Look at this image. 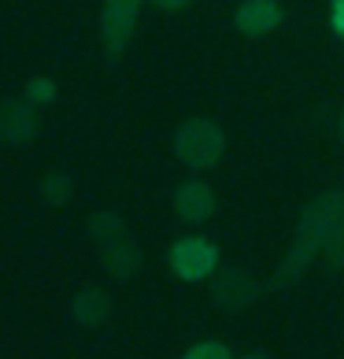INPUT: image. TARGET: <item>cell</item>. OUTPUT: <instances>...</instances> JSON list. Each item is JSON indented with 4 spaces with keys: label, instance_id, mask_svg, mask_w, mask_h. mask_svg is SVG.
<instances>
[{
    "label": "cell",
    "instance_id": "cell-1",
    "mask_svg": "<svg viewBox=\"0 0 344 359\" xmlns=\"http://www.w3.org/2000/svg\"><path fill=\"white\" fill-rule=\"evenodd\" d=\"M340 215H344V193L340 189L322 193L319 201L303 211V219L296 226V241H293V248H289V256L282 259V267H277L274 285L293 282V278L308 267L319 252H326V245H329V237H333V226H337Z\"/></svg>",
    "mask_w": 344,
    "mask_h": 359
},
{
    "label": "cell",
    "instance_id": "cell-2",
    "mask_svg": "<svg viewBox=\"0 0 344 359\" xmlns=\"http://www.w3.org/2000/svg\"><path fill=\"white\" fill-rule=\"evenodd\" d=\"M89 237L97 241L100 248V263L104 271L118 282H126V278L137 274V263H141V252H137V241L130 237L126 222L115 215V211H97V215L89 219Z\"/></svg>",
    "mask_w": 344,
    "mask_h": 359
},
{
    "label": "cell",
    "instance_id": "cell-3",
    "mask_svg": "<svg viewBox=\"0 0 344 359\" xmlns=\"http://www.w3.org/2000/svg\"><path fill=\"white\" fill-rule=\"evenodd\" d=\"M170 149H174L178 163H185L189 170H211L222 159V152H226V134H222V126L215 118L196 115V118H185L174 130Z\"/></svg>",
    "mask_w": 344,
    "mask_h": 359
},
{
    "label": "cell",
    "instance_id": "cell-4",
    "mask_svg": "<svg viewBox=\"0 0 344 359\" xmlns=\"http://www.w3.org/2000/svg\"><path fill=\"white\" fill-rule=\"evenodd\" d=\"M167 263L181 282H207L219 271V245H211L207 237H178Z\"/></svg>",
    "mask_w": 344,
    "mask_h": 359
},
{
    "label": "cell",
    "instance_id": "cell-5",
    "mask_svg": "<svg viewBox=\"0 0 344 359\" xmlns=\"http://www.w3.org/2000/svg\"><path fill=\"white\" fill-rule=\"evenodd\" d=\"M141 15V0H104V11H100V34H104V45H108V56L118 60L134 37V26Z\"/></svg>",
    "mask_w": 344,
    "mask_h": 359
},
{
    "label": "cell",
    "instance_id": "cell-6",
    "mask_svg": "<svg viewBox=\"0 0 344 359\" xmlns=\"http://www.w3.org/2000/svg\"><path fill=\"white\" fill-rule=\"evenodd\" d=\"M215 208H219V196H215V189H211L204 178L178 182V189H174V211H178L181 222L200 226V222H207L211 215H215Z\"/></svg>",
    "mask_w": 344,
    "mask_h": 359
},
{
    "label": "cell",
    "instance_id": "cell-7",
    "mask_svg": "<svg viewBox=\"0 0 344 359\" xmlns=\"http://www.w3.org/2000/svg\"><path fill=\"white\" fill-rule=\"evenodd\" d=\"M282 8L277 0H241L233 11V26L241 30L245 37H267L270 30L282 26Z\"/></svg>",
    "mask_w": 344,
    "mask_h": 359
},
{
    "label": "cell",
    "instance_id": "cell-8",
    "mask_svg": "<svg viewBox=\"0 0 344 359\" xmlns=\"http://www.w3.org/2000/svg\"><path fill=\"white\" fill-rule=\"evenodd\" d=\"M0 137L8 144H26L37 137V111L26 97H8L0 108Z\"/></svg>",
    "mask_w": 344,
    "mask_h": 359
},
{
    "label": "cell",
    "instance_id": "cell-9",
    "mask_svg": "<svg viewBox=\"0 0 344 359\" xmlns=\"http://www.w3.org/2000/svg\"><path fill=\"white\" fill-rule=\"evenodd\" d=\"M256 292H259V285L248 271H226V274L215 278V300H219V308H226V311L248 308V304L256 300Z\"/></svg>",
    "mask_w": 344,
    "mask_h": 359
},
{
    "label": "cell",
    "instance_id": "cell-10",
    "mask_svg": "<svg viewBox=\"0 0 344 359\" xmlns=\"http://www.w3.org/2000/svg\"><path fill=\"white\" fill-rule=\"evenodd\" d=\"M74 318L82 326H89V330L104 326L111 318V297L104 289H82L74 297Z\"/></svg>",
    "mask_w": 344,
    "mask_h": 359
},
{
    "label": "cell",
    "instance_id": "cell-11",
    "mask_svg": "<svg viewBox=\"0 0 344 359\" xmlns=\"http://www.w3.org/2000/svg\"><path fill=\"white\" fill-rule=\"evenodd\" d=\"M22 97L34 104V108H48L52 100L60 97V86L52 82L48 74H37V78H30V82H26V89H22Z\"/></svg>",
    "mask_w": 344,
    "mask_h": 359
},
{
    "label": "cell",
    "instance_id": "cell-12",
    "mask_svg": "<svg viewBox=\"0 0 344 359\" xmlns=\"http://www.w3.org/2000/svg\"><path fill=\"white\" fill-rule=\"evenodd\" d=\"M41 196L48 204H67L71 201V178L60 175V170H52V175H45L41 182Z\"/></svg>",
    "mask_w": 344,
    "mask_h": 359
},
{
    "label": "cell",
    "instance_id": "cell-13",
    "mask_svg": "<svg viewBox=\"0 0 344 359\" xmlns=\"http://www.w3.org/2000/svg\"><path fill=\"white\" fill-rule=\"evenodd\" d=\"M181 359H233V352H230V344H222V341H196Z\"/></svg>",
    "mask_w": 344,
    "mask_h": 359
},
{
    "label": "cell",
    "instance_id": "cell-14",
    "mask_svg": "<svg viewBox=\"0 0 344 359\" xmlns=\"http://www.w3.org/2000/svg\"><path fill=\"white\" fill-rule=\"evenodd\" d=\"M326 259H329V267H344V215L333 226V237L326 245Z\"/></svg>",
    "mask_w": 344,
    "mask_h": 359
},
{
    "label": "cell",
    "instance_id": "cell-15",
    "mask_svg": "<svg viewBox=\"0 0 344 359\" xmlns=\"http://www.w3.org/2000/svg\"><path fill=\"white\" fill-rule=\"evenodd\" d=\"M329 26H333V34L344 41V0H329Z\"/></svg>",
    "mask_w": 344,
    "mask_h": 359
},
{
    "label": "cell",
    "instance_id": "cell-16",
    "mask_svg": "<svg viewBox=\"0 0 344 359\" xmlns=\"http://www.w3.org/2000/svg\"><path fill=\"white\" fill-rule=\"evenodd\" d=\"M152 4L160 8V11H185V8L193 4V0H152Z\"/></svg>",
    "mask_w": 344,
    "mask_h": 359
},
{
    "label": "cell",
    "instance_id": "cell-17",
    "mask_svg": "<svg viewBox=\"0 0 344 359\" xmlns=\"http://www.w3.org/2000/svg\"><path fill=\"white\" fill-rule=\"evenodd\" d=\"M241 359H274L270 352H263V348H256V352H245Z\"/></svg>",
    "mask_w": 344,
    "mask_h": 359
},
{
    "label": "cell",
    "instance_id": "cell-18",
    "mask_svg": "<svg viewBox=\"0 0 344 359\" xmlns=\"http://www.w3.org/2000/svg\"><path fill=\"white\" fill-rule=\"evenodd\" d=\"M340 134H344V115H340Z\"/></svg>",
    "mask_w": 344,
    "mask_h": 359
}]
</instances>
